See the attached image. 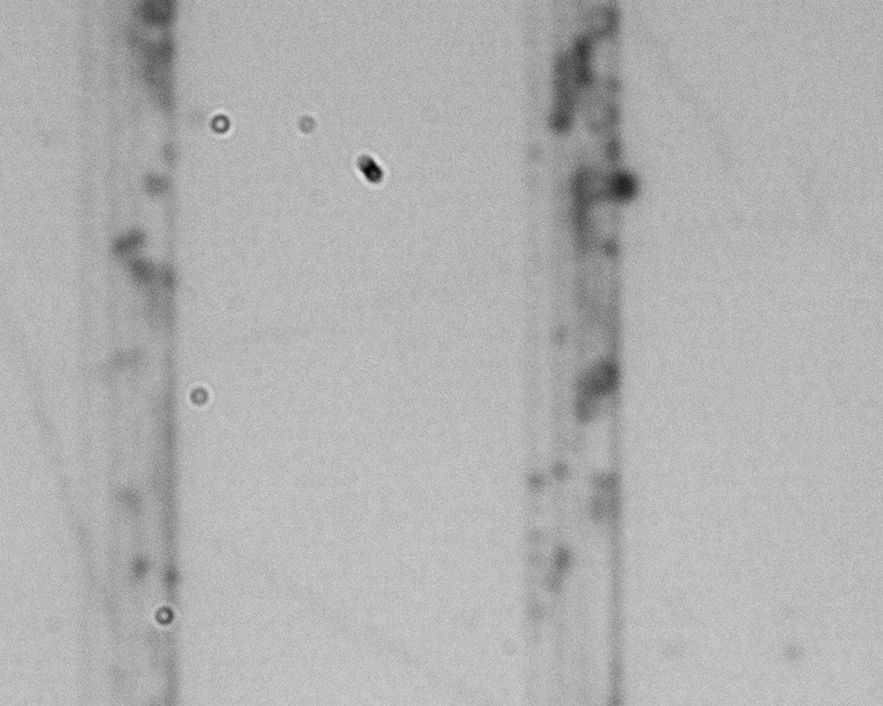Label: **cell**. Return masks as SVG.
<instances>
[{"instance_id":"1","label":"cell","mask_w":883,"mask_h":706,"mask_svg":"<svg viewBox=\"0 0 883 706\" xmlns=\"http://www.w3.org/2000/svg\"><path fill=\"white\" fill-rule=\"evenodd\" d=\"M141 13L148 23L164 24L171 16L172 2L168 0H148L143 2Z\"/></svg>"}]
</instances>
